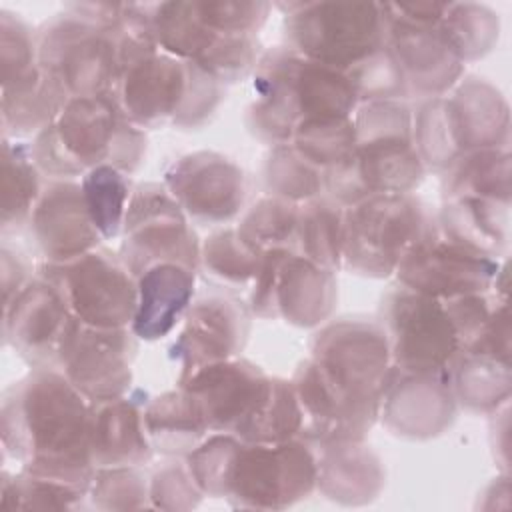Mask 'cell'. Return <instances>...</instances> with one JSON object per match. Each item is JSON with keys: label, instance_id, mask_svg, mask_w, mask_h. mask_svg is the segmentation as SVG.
<instances>
[{"label": "cell", "instance_id": "obj_1", "mask_svg": "<svg viewBox=\"0 0 512 512\" xmlns=\"http://www.w3.org/2000/svg\"><path fill=\"white\" fill-rule=\"evenodd\" d=\"M386 336L376 320L344 316L322 324L310 356L290 378L306 442L364 440L378 422L392 372Z\"/></svg>", "mask_w": 512, "mask_h": 512}, {"label": "cell", "instance_id": "obj_2", "mask_svg": "<svg viewBox=\"0 0 512 512\" xmlns=\"http://www.w3.org/2000/svg\"><path fill=\"white\" fill-rule=\"evenodd\" d=\"M92 402L56 368H32L2 392L0 438L18 470L86 490L94 476Z\"/></svg>", "mask_w": 512, "mask_h": 512}, {"label": "cell", "instance_id": "obj_3", "mask_svg": "<svg viewBox=\"0 0 512 512\" xmlns=\"http://www.w3.org/2000/svg\"><path fill=\"white\" fill-rule=\"evenodd\" d=\"M184 460L204 496L234 508L282 510L316 492L314 450L300 436L260 444L210 432Z\"/></svg>", "mask_w": 512, "mask_h": 512}, {"label": "cell", "instance_id": "obj_4", "mask_svg": "<svg viewBox=\"0 0 512 512\" xmlns=\"http://www.w3.org/2000/svg\"><path fill=\"white\" fill-rule=\"evenodd\" d=\"M246 108L248 130L268 146L288 144L308 126L352 118L358 96L350 80L284 46L260 54Z\"/></svg>", "mask_w": 512, "mask_h": 512}, {"label": "cell", "instance_id": "obj_5", "mask_svg": "<svg viewBox=\"0 0 512 512\" xmlns=\"http://www.w3.org/2000/svg\"><path fill=\"white\" fill-rule=\"evenodd\" d=\"M198 404L208 430L244 442H284L300 436L302 412L294 386L236 356L198 368L178 380Z\"/></svg>", "mask_w": 512, "mask_h": 512}, {"label": "cell", "instance_id": "obj_6", "mask_svg": "<svg viewBox=\"0 0 512 512\" xmlns=\"http://www.w3.org/2000/svg\"><path fill=\"white\" fill-rule=\"evenodd\" d=\"M500 304L490 292L440 300L396 284L380 302L378 324L392 366L404 372H448L458 352Z\"/></svg>", "mask_w": 512, "mask_h": 512}, {"label": "cell", "instance_id": "obj_7", "mask_svg": "<svg viewBox=\"0 0 512 512\" xmlns=\"http://www.w3.org/2000/svg\"><path fill=\"white\" fill-rule=\"evenodd\" d=\"M352 122L356 146L344 162L326 172V196L346 208L378 194H412L426 168L412 140L408 102H360Z\"/></svg>", "mask_w": 512, "mask_h": 512}, {"label": "cell", "instance_id": "obj_8", "mask_svg": "<svg viewBox=\"0 0 512 512\" xmlns=\"http://www.w3.org/2000/svg\"><path fill=\"white\" fill-rule=\"evenodd\" d=\"M48 180H80L96 166L134 174L146 156V132L134 126L112 96L72 98L30 142Z\"/></svg>", "mask_w": 512, "mask_h": 512}, {"label": "cell", "instance_id": "obj_9", "mask_svg": "<svg viewBox=\"0 0 512 512\" xmlns=\"http://www.w3.org/2000/svg\"><path fill=\"white\" fill-rule=\"evenodd\" d=\"M286 46L344 76L386 48L384 2H280Z\"/></svg>", "mask_w": 512, "mask_h": 512}, {"label": "cell", "instance_id": "obj_10", "mask_svg": "<svg viewBox=\"0 0 512 512\" xmlns=\"http://www.w3.org/2000/svg\"><path fill=\"white\" fill-rule=\"evenodd\" d=\"M36 40L40 70L66 102L112 94L118 74L114 30L66 4L36 28Z\"/></svg>", "mask_w": 512, "mask_h": 512}, {"label": "cell", "instance_id": "obj_11", "mask_svg": "<svg viewBox=\"0 0 512 512\" xmlns=\"http://www.w3.org/2000/svg\"><path fill=\"white\" fill-rule=\"evenodd\" d=\"M118 74L112 100L140 130L174 126L188 94L192 64L162 52L142 20L118 32Z\"/></svg>", "mask_w": 512, "mask_h": 512}, {"label": "cell", "instance_id": "obj_12", "mask_svg": "<svg viewBox=\"0 0 512 512\" xmlns=\"http://www.w3.org/2000/svg\"><path fill=\"white\" fill-rule=\"evenodd\" d=\"M434 214L414 194H378L344 208L342 268L364 278L394 276Z\"/></svg>", "mask_w": 512, "mask_h": 512}, {"label": "cell", "instance_id": "obj_13", "mask_svg": "<svg viewBox=\"0 0 512 512\" xmlns=\"http://www.w3.org/2000/svg\"><path fill=\"white\" fill-rule=\"evenodd\" d=\"M148 34L162 52L196 64L224 86L250 76L262 54L258 36L212 28L194 0L150 2Z\"/></svg>", "mask_w": 512, "mask_h": 512}, {"label": "cell", "instance_id": "obj_14", "mask_svg": "<svg viewBox=\"0 0 512 512\" xmlns=\"http://www.w3.org/2000/svg\"><path fill=\"white\" fill-rule=\"evenodd\" d=\"M36 274L48 280L70 314L96 328H130L136 310V276L118 252L98 246L64 262H40Z\"/></svg>", "mask_w": 512, "mask_h": 512}, {"label": "cell", "instance_id": "obj_15", "mask_svg": "<svg viewBox=\"0 0 512 512\" xmlns=\"http://www.w3.org/2000/svg\"><path fill=\"white\" fill-rule=\"evenodd\" d=\"M120 238L118 256L134 276L158 264L200 270L202 240L162 182L134 186Z\"/></svg>", "mask_w": 512, "mask_h": 512}, {"label": "cell", "instance_id": "obj_16", "mask_svg": "<svg viewBox=\"0 0 512 512\" xmlns=\"http://www.w3.org/2000/svg\"><path fill=\"white\" fill-rule=\"evenodd\" d=\"M336 272L314 264L294 250L262 256L248 288L246 306L258 318H278L296 328L326 324L336 308Z\"/></svg>", "mask_w": 512, "mask_h": 512}, {"label": "cell", "instance_id": "obj_17", "mask_svg": "<svg viewBox=\"0 0 512 512\" xmlns=\"http://www.w3.org/2000/svg\"><path fill=\"white\" fill-rule=\"evenodd\" d=\"M386 48L400 72L404 96L428 100L448 94L464 78V60L452 46L440 18H422L406 2H384Z\"/></svg>", "mask_w": 512, "mask_h": 512}, {"label": "cell", "instance_id": "obj_18", "mask_svg": "<svg viewBox=\"0 0 512 512\" xmlns=\"http://www.w3.org/2000/svg\"><path fill=\"white\" fill-rule=\"evenodd\" d=\"M504 260L446 236L434 216L426 232L402 258L394 276L404 288L450 300L490 292Z\"/></svg>", "mask_w": 512, "mask_h": 512}, {"label": "cell", "instance_id": "obj_19", "mask_svg": "<svg viewBox=\"0 0 512 512\" xmlns=\"http://www.w3.org/2000/svg\"><path fill=\"white\" fill-rule=\"evenodd\" d=\"M138 338L130 328H96L72 316L58 346L54 368L90 402L132 390V362Z\"/></svg>", "mask_w": 512, "mask_h": 512}, {"label": "cell", "instance_id": "obj_20", "mask_svg": "<svg viewBox=\"0 0 512 512\" xmlns=\"http://www.w3.org/2000/svg\"><path fill=\"white\" fill-rule=\"evenodd\" d=\"M162 184L192 224L220 228L244 212L248 178L220 152L196 150L174 158L162 172Z\"/></svg>", "mask_w": 512, "mask_h": 512}, {"label": "cell", "instance_id": "obj_21", "mask_svg": "<svg viewBox=\"0 0 512 512\" xmlns=\"http://www.w3.org/2000/svg\"><path fill=\"white\" fill-rule=\"evenodd\" d=\"M432 110L440 140L452 160L466 152L510 144L508 102L484 78H462L448 94L432 100Z\"/></svg>", "mask_w": 512, "mask_h": 512}, {"label": "cell", "instance_id": "obj_22", "mask_svg": "<svg viewBox=\"0 0 512 512\" xmlns=\"http://www.w3.org/2000/svg\"><path fill=\"white\" fill-rule=\"evenodd\" d=\"M458 406L490 414L510 402V316L500 302L484 328L458 352L448 368Z\"/></svg>", "mask_w": 512, "mask_h": 512}, {"label": "cell", "instance_id": "obj_23", "mask_svg": "<svg viewBox=\"0 0 512 512\" xmlns=\"http://www.w3.org/2000/svg\"><path fill=\"white\" fill-rule=\"evenodd\" d=\"M250 330V310L232 294H204L192 300L168 356L178 380L202 366L240 356Z\"/></svg>", "mask_w": 512, "mask_h": 512}, {"label": "cell", "instance_id": "obj_24", "mask_svg": "<svg viewBox=\"0 0 512 512\" xmlns=\"http://www.w3.org/2000/svg\"><path fill=\"white\" fill-rule=\"evenodd\" d=\"M456 408L448 372L418 374L392 368L380 398L378 422L394 436L430 440L452 424Z\"/></svg>", "mask_w": 512, "mask_h": 512}, {"label": "cell", "instance_id": "obj_25", "mask_svg": "<svg viewBox=\"0 0 512 512\" xmlns=\"http://www.w3.org/2000/svg\"><path fill=\"white\" fill-rule=\"evenodd\" d=\"M72 314L60 292L36 274L24 290L2 306V340L30 368H54Z\"/></svg>", "mask_w": 512, "mask_h": 512}, {"label": "cell", "instance_id": "obj_26", "mask_svg": "<svg viewBox=\"0 0 512 512\" xmlns=\"http://www.w3.org/2000/svg\"><path fill=\"white\" fill-rule=\"evenodd\" d=\"M26 228L42 262H64L102 246L78 180H46Z\"/></svg>", "mask_w": 512, "mask_h": 512}, {"label": "cell", "instance_id": "obj_27", "mask_svg": "<svg viewBox=\"0 0 512 512\" xmlns=\"http://www.w3.org/2000/svg\"><path fill=\"white\" fill-rule=\"evenodd\" d=\"M148 396L130 390L124 396L92 402L90 450L96 468L144 466L156 454L144 426Z\"/></svg>", "mask_w": 512, "mask_h": 512}, {"label": "cell", "instance_id": "obj_28", "mask_svg": "<svg viewBox=\"0 0 512 512\" xmlns=\"http://www.w3.org/2000/svg\"><path fill=\"white\" fill-rule=\"evenodd\" d=\"M316 458V490L332 502L360 506L372 502L384 486L378 454L364 440L310 442Z\"/></svg>", "mask_w": 512, "mask_h": 512}, {"label": "cell", "instance_id": "obj_29", "mask_svg": "<svg viewBox=\"0 0 512 512\" xmlns=\"http://www.w3.org/2000/svg\"><path fill=\"white\" fill-rule=\"evenodd\" d=\"M196 274L180 264H158L136 276V310L130 330L138 340L158 342L180 326L194 300Z\"/></svg>", "mask_w": 512, "mask_h": 512}, {"label": "cell", "instance_id": "obj_30", "mask_svg": "<svg viewBox=\"0 0 512 512\" xmlns=\"http://www.w3.org/2000/svg\"><path fill=\"white\" fill-rule=\"evenodd\" d=\"M144 426L156 454L188 456L208 434V424L194 398L176 384L144 404Z\"/></svg>", "mask_w": 512, "mask_h": 512}, {"label": "cell", "instance_id": "obj_31", "mask_svg": "<svg viewBox=\"0 0 512 512\" xmlns=\"http://www.w3.org/2000/svg\"><path fill=\"white\" fill-rule=\"evenodd\" d=\"M508 208L490 200L456 198L444 200L434 216L446 236L500 258L508 250Z\"/></svg>", "mask_w": 512, "mask_h": 512}, {"label": "cell", "instance_id": "obj_32", "mask_svg": "<svg viewBox=\"0 0 512 512\" xmlns=\"http://www.w3.org/2000/svg\"><path fill=\"white\" fill-rule=\"evenodd\" d=\"M440 176L442 202L478 198L510 206V148L466 152Z\"/></svg>", "mask_w": 512, "mask_h": 512}, {"label": "cell", "instance_id": "obj_33", "mask_svg": "<svg viewBox=\"0 0 512 512\" xmlns=\"http://www.w3.org/2000/svg\"><path fill=\"white\" fill-rule=\"evenodd\" d=\"M66 100L50 86L42 70L30 78L0 88L2 138H36L62 110Z\"/></svg>", "mask_w": 512, "mask_h": 512}, {"label": "cell", "instance_id": "obj_34", "mask_svg": "<svg viewBox=\"0 0 512 512\" xmlns=\"http://www.w3.org/2000/svg\"><path fill=\"white\" fill-rule=\"evenodd\" d=\"M46 180L32 158L30 142L2 138V234L28 226Z\"/></svg>", "mask_w": 512, "mask_h": 512}, {"label": "cell", "instance_id": "obj_35", "mask_svg": "<svg viewBox=\"0 0 512 512\" xmlns=\"http://www.w3.org/2000/svg\"><path fill=\"white\" fill-rule=\"evenodd\" d=\"M344 206L326 194L300 204L296 228V254L332 272L342 268Z\"/></svg>", "mask_w": 512, "mask_h": 512}, {"label": "cell", "instance_id": "obj_36", "mask_svg": "<svg viewBox=\"0 0 512 512\" xmlns=\"http://www.w3.org/2000/svg\"><path fill=\"white\" fill-rule=\"evenodd\" d=\"M298 210L300 204L264 194L240 214L234 226L240 240L262 258L274 250H294Z\"/></svg>", "mask_w": 512, "mask_h": 512}, {"label": "cell", "instance_id": "obj_37", "mask_svg": "<svg viewBox=\"0 0 512 512\" xmlns=\"http://www.w3.org/2000/svg\"><path fill=\"white\" fill-rule=\"evenodd\" d=\"M266 194L304 204L326 194V172L306 160L292 144L270 146L262 164Z\"/></svg>", "mask_w": 512, "mask_h": 512}, {"label": "cell", "instance_id": "obj_38", "mask_svg": "<svg viewBox=\"0 0 512 512\" xmlns=\"http://www.w3.org/2000/svg\"><path fill=\"white\" fill-rule=\"evenodd\" d=\"M90 218L102 240L118 238L124 228L128 202L134 190L130 174L114 166H96L80 180Z\"/></svg>", "mask_w": 512, "mask_h": 512}, {"label": "cell", "instance_id": "obj_39", "mask_svg": "<svg viewBox=\"0 0 512 512\" xmlns=\"http://www.w3.org/2000/svg\"><path fill=\"white\" fill-rule=\"evenodd\" d=\"M260 262L262 258L240 240L234 224L212 230L200 244V270L234 290L250 288Z\"/></svg>", "mask_w": 512, "mask_h": 512}, {"label": "cell", "instance_id": "obj_40", "mask_svg": "<svg viewBox=\"0 0 512 512\" xmlns=\"http://www.w3.org/2000/svg\"><path fill=\"white\" fill-rule=\"evenodd\" d=\"M440 26L464 64L486 56L500 36L498 14L476 2H446Z\"/></svg>", "mask_w": 512, "mask_h": 512}, {"label": "cell", "instance_id": "obj_41", "mask_svg": "<svg viewBox=\"0 0 512 512\" xmlns=\"http://www.w3.org/2000/svg\"><path fill=\"white\" fill-rule=\"evenodd\" d=\"M86 490L28 472H2L0 504L12 510H74L84 506Z\"/></svg>", "mask_w": 512, "mask_h": 512}, {"label": "cell", "instance_id": "obj_42", "mask_svg": "<svg viewBox=\"0 0 512 512\" xmlns=\"http://www.w3.org/2000/svg\"><path fill=\"white\" fill-rule=\"evenodd\" d=\"M86 500L100 510L150 508V476L142 466L96 468Z\"/></svg>", "mask_w": 512, "mask_h": 512}, {"label": "cell", "instance_id": "obj_43", "mask_svg": "<svg viewBox=\"0 0 512 512\" xmlns=\"http://www.w3.org/2000/svg\"><path fill=\"white\" fill-rule=\"evenodd\" d=\"M40 70L36 30L16 12L0 10V88Z\"/></svg>", "mask_w": 512, "mask_h": 512}, {"label": "cell", "instance_id": "obj_44", "mask_svg": "<svg viewBox=\"0 0 512 512\" xmlns=\"http://www.w3.org/2000/svg\"><path fill=\"white\" fill-rule=\"evenodd\" d=\"M200 18L216 30L258 36L274 4L262 0H194Z\"/></svg>", "mask_w": 512, "mask_h": 512}, {"label": "cell", "instance_id": "obj_45", "mask_svg": "<svg viewBox=\"0 0 512 512\" xmlns=\"http://www.w3.org/2000/svg\"><path fill=\"white\" fill-rule=\"evenodd\" d=\"M202 496L184 458H172L150 474V508L188 510L198 506Z\"/></svg>", "mask_w": 512, "mask_h": 512}, {"label": "cell", "instance_id": "obj_46", "mask_svg": "<svg viewBox=\"0 0 512 512\" xmlns=\"http://www.w3.org/2000/svg\"><path fill=\"white\" fill-rule=\"evenodd\" d=\"M0 256H2V306H6L36 276V270H32L28 260L20 252L12 250L8 244H2Z\"/></svg>", "mask_w": 512, "mask_h": 512}]
</instances>
